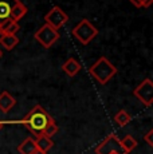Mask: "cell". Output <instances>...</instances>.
Here are the masks:
<instances>
[{"label": "cell", "instance_id": "obj_3", "mask_svg": "<svg viewBox=\"0 0 153 154\" xmlns=\"http://www.w3.org/2000/svg\"><path fill=\"white\" fill-rule=\"evenodd\" d=\"M71 34L79 43L86 46V44H89L94 38L98 35V29H97V27L92 22H89L87 19H82L81 22L71 29Z\"/></svg>", "mask_w": 153, "mask_h": 154}, {"label": "cell", "instance_id": "obj_16", "mask_svg": "<svg viewBox=\"0 0 153 154\" xmlns=\"http://www.w3.org/2000/svg\"><path fill=\"white\" fill-rule=\"evenodd\" d=\"M120 143H121V147L123 149V152L126 154L130 153L132 150H134L137 147V141L136 138H133L132 135H125L122 140H120Z\"/></svg>", "mask_w": 153, "mask_h": 154}, {"label": "cell", "instance_id": "obj_4", "mask_svg": "<svg viewBox=\"0 0 153 154\" xmlns=\"http://www.w3.org/2000/svg\"><path fill=\"white\" fill-rule=\"evenodd\" d=\"M34 38H35V40L42 44L45 48H50L58 39H61V34L57 29H54L52 27H50L48 24L45 23V24L34 34Z\"/></svg>", "mask_w": 153, "mask_h": 154}, {"label": "cell", "instance_id": "obj_18", "mask_svg": "<svg viewBox=\"0 0 153 154\" xmlns=\"http://www.w3.org/2000/svg\"><path fill=\"white\" fill-rule=\"evenodd\" d=\"M58 130H59V127H58L57 125V122H55L54 119L51 121V122L48 123V125L46 126V129L43 130V133L40 135H46V137H48V138H51L52 135H55L58 133Z\"/></svg>", "mask_w": 153, "mask_h": 154}, {"label": "cell", "instance_id": "obj_17", "mask_svg": "<svg viewBox=\"0 0 153 154\" xmlns=\"http://www.w3.org/2000/svg\"><path fill=\"white\" fill-rule=\"evenodd\" d=\"M130 121H132V117L126 110H120L116 115H114V122H116L120 127L126 126Z\"/></svg>", "mask_w": 153, "mask_h": 154}, {"label": "cell", "instance_id": "obj_19", "mask_svg": "<svg viewBox=\"0 0 153 154\" xmlns=\"http://www.w3.org/2000/svg\"><path fill=\"white\" fill-rule=\"evenodd\" d=\"M136 8H148L151 7L153 0H129Z\"/></svg>", "mask_w": 153, "mask_h": 154}, {"label": "cell", "instance_id": "obj_22", "mask_svg": "<svg viewBox=\"0 0 153 154\" xmlns=\"http://www.w3.org/2000/svg\"><path fill=\"white\" fill-rule=\"evenodd\" d=\"M4 125H5V122H3V121H0V130L4 127Z\"/></svg>", "mask_w": 153, "mask_h": 154}, {"label": "cell", "instance_id": "obj_12", "mask_svg": "<svg viewBox=\"0 0 153 154\" xmlns=\"http://www.w3.org/2000/svg\"><path fill=\"white\" fill-rule=\"evenodd\" d=\"M19 44V38L16 35H0V46L7 51H11Z\"/></svg>", "mask_w": 153, "mask_h": 154}, {"label": "cell", "instance_id": "obj_6", "mask_svg": "<svg viewBox=\"0 0 153 154\" xmlns=\"http://www.w3.org/2000/svg\"><path fill=\"white\" fill-rule=\"evenodd\" d=\"M67 22H69V15L64 12L61 7H58V5L52 7L45 15V23L48 24L50 27H52L54 29H57V31L61 27H63Z\"/></svg>", "mask_w": 153, "mask_h": 154}, {"label": "cell", "instance_id": "obj_1", "mask_svg": "<svg viewBox=\"0 0 153 154\" xmlns=\"http://www.w3.org/2000/svg\"><path fill=\"white\" fill-rule=\"evenodd\" d=\"M52 119H54V118H52L42 106L36 105L35 107H32L31 110L28 111V114L26 115L22 121H19V123L26 126L32 134H35L38 137V135L42 134L43 130L46 129V126L48 125Z\"/></svg>", "mask_w": 153, "mask_h": 154}, {"label": "cell", "instance_id": "obj_23", "mask_svg": "<svg viewBox=\"0 0 153 154\" xmlns=\"http://www.w3.org/2000/svg\"><path fill=\"white\" fill-rule=\"evenodd\" d=\"M2 56H3V51H2V50H0V58H2Z\"/></svg>", "mask_w": 153, "mask_h": 154}, {"label": "cell", "instance_id": "obj_21", "mask_svg": "<svg viewBox=\"0 0 153 154\" xmlns=\"http://www.w3.org/2000/svg\"><path fill=\"white\" fill-rule=\"evenodd\" d=\"M34 154H47V153H46V152H42V150H39V149H36Z\"/></svg>", "mask_w": 153, "mask_h": 154}, {"label": "cell", "instance_id": "obj_5", "mask_svg": "<svg viewBox=\"0 0 153 154\" xmlns=\"http://www.w3.org/2000/svg\"><path fill=\"white\" fill-rule=\"evenodd\" d=\"M133 95L142 102L146 107L152 106L153 103V82L151 78H145L140 85L133 90Z\"/></svg>", "mask_w": 153, "mask_h": 154}, {"label": "cell", "instance_id": "obj_8", "mask_svg": "<svg viewBox=\"0 0 153 154\" xmlns=\"http://www.w3.org/2000/svg\"><path fill=\"white\" fill-rule=\"evenodd\" d=\"M81 69H82L81 63H79L78 59H75L74 56H70V58L62 64V71H63L67 76H70V78L75 76L76 74L81 71Z\"/></svg>", "mask_w": 153, "mask_h": 154}, {"label": "cell", "instance_id": "obj_20", "mask_svg": "<svg viewBox=\"0 0 153 154\" xmlns=\"http://www.w3.org/2000/svg\"><path fill=\"white\" fill-rule=\"evenodd\" d=\"M152 137H153V130L151 129L148 133L145 134V137H144V140H145V142L149 145V146H153V140H152Z\"/></svg>", "mask_w": 153, "mask_h": 154}, {"label": "cell", "instance_id": "obj_11", "mask_svg": "<svg viewBox=\"0 0 153 154\" xmlns=\"http://www.w3.org/2000/svg\"><path fill=\"white\" fill-rule=\"evenodd\" d=\"M28 12V8H27V5L24 4V3H22L19 0V2L16 3L15 5H14V8H12V11H11V16H10V19H12L14 22H19L20 19H23V17L26 16V14Z\"/></svg>", "mask_w": 153, "mask_h": 154}, {"label": "cell", "instance_id": "obj_10", "mask_svg": "<svg viewBox=\"0 0 153 154\" xmlns=\"http://www.w3.org/2000/svg\"><path fill=\"white\" fill-rule=\"evenodd\" d=\"M15 105H16V99L14 98L8 91L0 93V111H3L5 114V112L10 111Z\"/></svg>", "mask_w": 153, "mask_h": 154}, {"label": "cell", "instance_id": "obj_9", "mask_svg": "<svg viewBox=\"0 0 153 154\" xmlns=\"http://www.w3.org/2000/svg\"><path fill=\"white\" fill-rule=\"evenodd\" d=\"M19 0H0V24L10 19L11 11Z\"/></svg>", "mask_w": 153, "mask_h": 154}, {"label": "cell", "instance_id": "obj_24", "mask_svg": "<svg viewBox=\"0 0 153 154\" xmlns=\"http://www.w3.org/2000/svg\"><path fill=\"white\" fill-rule=\"evenodd\" d=\"M110 154H120V153H110Z\"/></svg>", "mask_w": 153, "mask_h": 154}, {"label": "cell", "instance_id": "obj_15", "mask_svg": "<svg viewBox=\"0 0 153 154\" xmlns=\"http://www.w3.org/2000/svg\"><path fill=\"white\" fill-rule=\"evenodd\" d=\"M35 145H36V147L39 150L47 153L52 146H54V142H52L51 138L46 137V135H38L36 140H35Z\"/></svg>", "mask_w": 153, "mask_h": 154}, {"label": "cell", "instance_id": "obj_13", "mask_svg": "<svg viewBox=\"0 0 153 154\" xmlns=\"http://www.w3.org/2000/svg\"><path fill=\"white\" fill-rule=\"evenodd\" d=\"M20 27L16 22H14L12 19H8L0 24V35H16Z\"/></svg>", "mask_w": 153, "mask_h": 154}, {"label": "cell", "instance_id": "obj_2", "mask_svg": "<svg viewBox=\"0 0 153 154\" xmlns=\"http://www.w3.org/2000/svg\"><path fill=\"white\" fill-rule=\"evenodd\" d=\"M89 72L99 85L105 86L117 74V67L109 60L106 56H99L90 66Z\"/></svg>", "mask_w": 153, "mask_h": 154}, {"label": "cell", "instance_id": "obj_14", "mask_svg": "<svg viewBox=\"0 0 153 154\" xmlns=\"http://www.w3.org/2000/svg\"><path fill=\"white\" fill-rule=\"evenodd\" d=\"M36 149L38 147H36V145H35V140H32L31 137H27L17 146L19 154H34Z\"/></svg>", "mask_w": 153, "mask_h": 154}, {"label": "cell", "instance_id": "obj_7", "mask_svg": "<svg viewBox=\"0 0 153 154\" xmlns=\"http://www.w3.org/2000/svg\"><path fill=\"white\" fill-rule=\"evenodd\" d=\"M95 154H110V153H120V154H126L121 147L120 140L117 138L116 134H110L105 138L98 146L94 149Z\"/></svg>", "mask_w": 153, "mask_h": 154}]
</instances>
